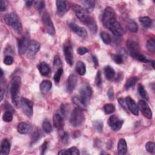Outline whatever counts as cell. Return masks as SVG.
I'll return each mask as SVG.
<instances>
[{
    "instance_id": "1",
    "label": "cell",
    "mask_w": 155,
    "mask_h": 155,
    "mask_svg": "<svg viewBox=\"0 0 155 155\" xmlns=\"http://www.w3.org/2000/svg\"><path fill=\"white\" fill-rule=\"evenodd\" d=\"M21 85V78L19 76H15L12 79L10 86L9 90L12 97V101L13 105L16 107H19L21 105V102H19V92Z\"/></svg>"
},
{
    "instance_id": "2",
    "label": "cell",
    "mask_w": 155,
    "mask_h": 155,
    "mask_svg": "<svg viewBox=\"0 0 155 155\" xmlns=\"http://www.w3.org/2000/svg\"><path fill=\"white\" fill-rule=\"evenodd\" d=\"M4 19L5 22L9 26H10L13 30L18 34H21L22 31V27L21 21L16 13L12 12L10 13L6 14Z\"/></svg>"
},
{
    "instance_id": "3",
    "label": "cell",
    "mask_w": 155,
    "mask_h": 155,
    "mask_svg": "<svg viewBox=\"0 0 155 155\" xmlns=\"http://www.w3.org/2000/svg\"><path fill=\"white\" fill-rule=\"evenodd\" d=\"M85 120V114L83 110L77 107L71 112L70 115V122L72 127H77L81 125Z\"/></svg>"
},
{
    "instance_id": "4",
    "label": "cell",
    "mask_w": 155,
    "mask_h": 155,
    "mask_svg": "<svg viewBox=\"0 0 155 155\" xmlns=\"http://www.w3.org/2000/svg\"><path fill=\"white\" fill-rule=\"evenodd\" d=\"M115 21H116V13L114 9L110 7H107L104 10L102 15V23L104 26L108 29Z\"/></svg>"
},
{
    "instance_id": "5",
    "label": "cell",
    "mask_w": 155,
    "mask_h": 155,
    "mask_svg": "<svg viewBox=\"0 0 155 155\" xmlns=\"http://www.w3.org/2000/svg\"><path fill=\"white\" fill-rule=\"evenodd\" d=\"M72 8L74 11L76 17L83 23L85 24L88 21L91 16H90L87 10H86L84 8L82 7L79 5L73 4L72 5Z\"/></svg>"
},
{
    "instance_id": "6",
    "label": "cell",
    "mask_w": 155,
    "mask_h": 155,
    "mask_svg": "<svg viewBox=\"0 0 155 155\" xmlns=\"http://www.w3.org/2000/svg\"><path fill=\"white\" fill-rule=\"evenodd\" d=\"M80 98L83 102L87 105L89 102L92 95V89L88 83H84L79 90Z\"/></svg>"
},
{
    "instance_id": "7",
    "label": "cell",
    "mask_w": 155,
    "mask_h": 155,
    "mask_svg": "<svg viewBox=\"0 0 155 155\" xmlns=\"http://www.w3.org/2000/svg\"><path fill=\"white\" fill-rule=\"evenodd\" d=\"M42 20L47 32L50 35H54L55 33L54 27L51 19V18L47 12H44L43 13L42 16Z\"/></svg>"
},
{
    "instance_id": "8",
    "label": "cell",
    "mask_w": 155,
    "mask_h": 155,
    "mask_svg": "<svg viewBox=\"0 0 155 155\" xmlns=\"http://www.w3.org/2000/svg\"><path fill=\"white\" fill-rule=\"evenodd\" d=\"M30 35L28 33H25L23 36L18 39V53L20 54H22L25 53L27 50L30 44Z\"/></svg>"
},
{
    "instance_id": "9",
    "label": "cell",
    "mask_w": 155,
    "mask_h": 155,
    "mask_svg": "<svg viewBox=\"0 0 155 155\" xmlns=\"http://www.w3.org/2000/svg\"><path fill=\"white\" fill-rule=\"evenodd\" d=\"M21 106L22 112L28 117L33 115V102L29 99L22 97L21 100Z\"/></svg>"
},
{
    "instance_id": "10",
    "label": "cell",
    "mask_w": 155,
    "mask_h": 155,
    "mask_svg": "<svg viewBox=\"0 0 155 155\" xmlns=\"http://www.w3.org/2000/svg\"><path fill=\"white\" fill-rule=\"evenodd\" d=\"M64 52L67 63L71 66L73 63V52L72 45L70 41H67V42L64 44Z\"/></svg>"
},
{
    "instance_id": "11",
    "label": "cell",
    "mask_w": 155,
    "mask_h": 155,
    "mask_svg": "<svg viewBox=\"0 0 155 155\" xmlns=\"http://www.w3.org/2000/svg\"><path fill=\"white\" fill-rule=\"evenodd\" d=\"M138 108L140 110L142 114L148 119L152 118V111L148 104L143 100H140L138 102Z\"/></svg>"
},
{
    "instance_id": "12",
    "label": "cell",
    "mask_w": 155,
    "mask_h": 155,
    "mask_svg": "<svg viewBox=\"0 0 155 155\" xmlns=\"http://www.w3.org/2000/svg\"><path fill=\"white\" fill-rule=\"evenodd\" d=\"M123 123V120L120 119L119 117L114 115L110 116L108 120V124L110 127L115 131H117L121 128Z\"/></svg>"
},
{
    "instance_id": "13",
    "label": "cell",
    "mask_w": 155,
    "mask_h": 155,
    "mask_svg": "<svg viewBox=\"0 0 155 155\" xmlns=\"http://www.w3.org/2000/svg\"><path fill=\"white\" fill-rule=\"evenodd\" d=\"M125 103L127 105V108L130 110V111L135 116H137L139 114V108L134 101L130 97L127 96L125 99Z\"/></svg>"
},
{
    "instance_id": "14",
    "label": "cell",
    "mask_w": 155,
    "mask_h": 155,
    "mask_svg": "<svg viewBox=\"0 0 155 155\" xmlns=\"http://www.w3.org/2000/svg\"><path fill=\"white\" fill-rule=\"evenodd\" d=\"M77 76L74 74H71L68 76L65 85L66 90L67 92L71 93L74 90L77 84Z\"/></svg>"
},
{
    "instance_id": "15",
    "label": "cell",
    "mask_w": 155,
    "mask_h": 155,
    "mask_svg": "<svg viewBox=\"0 0 155 155\" xmlns=\"http://www.w3.org/2000/svg\"><path fill=\"white\" fill-rule=\"evenodd\" d=\"M69 27L71 28V30L73 32H74L76 35H78L79 36L84 39L87 38L88 36L87 32L84 28L80 27L79 25H78L74 23H70L69 24Z\"/></svg>"
},
{
    "instance_id": "16",
    "label": "cell",
    "mask_w": 155,
    "mask_h": 155,
    "mask_svg": "<svg viewBox=\"0 0 155 155\" xmlns=\"http://www.w3.org/2000/svg\"><path fill=\"white\" fill-rule=\"evenodd\" d=\"M33 126L28 122H20L17 127L18 131L22 134H27L33 131Z\"/></svg>"
},
{
    "instance_id": "17",
    "label": "cell",
    "mask_w": 155,
    "mask_h": 155,
    "mask_svg": "<svg viewBox=\"0 0 155 155\" xmlns=\"http://www.w3.org/2000/svg\"><path fill=\"white\" fill-rule=\"evenodd\" d=\"M56 8H57V12L58 15H64L67 11L68 10L70 5L69 3L67 1H56Z\"/></svg>"
},
{
    "instance_id": "18",
    "label": "cell",
    "mask_w": 155,
    "mask_h": 155,
    "mask_svg": "<svg viewBox=\"0 0 155 155\" xmlns=\"http://www.w3.org/2000/svg\"><path fill=\"white\" fill-rule=\"evenodd\" d=\"M108 29L111 31L114 36L117 37L122 36L124 34V30L120 24L117 21L112 24Z\"/></svg>"
},
{
    "instance_id": "19",
    "label": "cell",
    "mask_w": 155,
    "mask_h": 155,
    "mask_svg": "<svg viewBox=\"0 0 155 155\" xmlns=\"http://www.w3.org/2000/svg\"><path fill=\"white\" fill-rule=\"evenodd\" d=\"M53 126L58 128L61 129L64 125V119L59 114H55L53 117Z\"/></svg>"
},
{
    "instance_id": "20",
    "label": "cell",
    "mask_w": 155,
    "mask_h": 155,
    "mask_svg": "<svg viewBox=\"0 0 155 155\" xmlns=\"http://www.w3.org/2000/svg\"><path fill=\"white\" fill-rule=\"evenodd\" d=\"M127 151V142L124 139H120L117 145V153L119 155H124Z\"/></svg>"
},
{
    "instance_id": "21",
    "label": "cell",
    "mask_w": 155,
    "mask_h": 155,
    "mask_svg": "<svg viewBox=\"0 0 155 155\" xmlns=\"http://www.w3.org/2000/svg\"><path fill=\"white\" fill-rule=\"evenodd\" d=\"M10 150V143L7 139H4L1 145V154L2 155H7Z\"/></svg>"
},
{
    "instance_id": "22",
    "label": "cell",
    "mask_w": 155,
    "mask_h": 155,
    "mask_svg": "<svg viewBox=\"0 0 155 155\" xmlns=\"http://www.w3.org/2000/svg\"><path fill=\"white\" fill-rule=\"evenodd\" d=\"M104 74L106 79H107L109 81L113 79L115 77V75H116L115 71L110 65H107L104 68Z\"/></svg>"
},
{
    "instance_id": "23",
    "label": "cell",
    "mask_w": 155,
    "mask_h": 155,
    "mask_svg": "<svg viewBox=\"0 0 155 155\" xmlns=\"http://www.w3.org/2000/svg\"><path fill=\"white\" fill-rule=\"evenodd\" d=\"M38 70L42 76H47L50 72V68L45 62H42L38 65Z\"/></svg>"
},
{
    "instance_id": "24",
    "label": "cell",
    "mask_w": 155,
    "mask_h": 155,
    "mask_svg": "<svg viewBox=\"0 0 155 155\" xmlns=\"http://www.w3.org/2000/svg\"><path fill=\"white\" fill-rule=\"evenodd\" d=\"M39 48H40V44L38 42L34 40H32L30 42L28 49L29 52L31 54H36L39 50Z\"/></svg>"
},
{
    "instance_id": "25",
    "label": "cell",
    "mask_w": 155,
    "mask_h": 155,
    "mask_svg": "<svg viewBox=\"0 0 155 155\" xmlns=\"http://www.w3.org/2000/svg\"><path fill=\"white\" fill-rule=\"evenodd\" d=\"M76 71L81 76H83L86 73V66L82 61H78L75 66Z\"/></svg>"
},
{
    "instance_id": "26",
    "label": "cell",
    "mask_w": 155,
    "mask_h": 155,
    "mask_svg": "<svg viewBox=\"0 0 155 155\" xmlns=\"http://www.w3.org/2000/svg\"><path fill=\"white\" fill-rule=\"evenodd\" d=\"M51 86H52V84L50 81H48V80L43 81L40 84V90L42 93L45 94L51 89Z\"/></svg>"
},
{
    "instance_id": "27",
    "label": "cell",
    "mask_w": 155,
    "mask_h": 155,
    "mask_svg": "<svg viewBox=\"0 0 155 155\" xmlns=\"http://www.w3.org/2000/svg\"><path fill=\"white\" fill-rule=\"evenodd\" d=\"M127 47L130 50V52H136L138 51L139 48V44L134 40L133 39H129L127 41Z\"/></svg>"
},
{
    "instance_id": "28",
    "label": "cell",
    "mask_w": 155,
    "mask_h": 155,
    "mask_svg": "<svg viewBox=\"0 0 155 155\" xmlns=\"http://www.w3.org/2000/svg\"><path fill=\"white\" fill-rule=\"evenodd\" d=\"M85 25H87V27H88L89 30L91 33H93V34H95L96 33L97 30V27L96 21L93 17L90 18V19L88 20V21L87 22Z\"/></svg>"
},
{
    "instance_id": "29",
    "label": "cell",
    "mask_w": 155,
    "mask_h": 155,
    "mask_svg": "<svg viewBox=\"0 0 155 155\" xmlns=\"http://www.w3.org/2000/svg\"><path fill=\"white\" fill-rule=\"evenodd\" d=\"M80 154L79 151L78 149L75 147H72L67 150H61L58 154H74V155H79Z\"/></svg>"
},
{
    "instance_id": "30",
    "label": "cell",
    "mask_w": 155,
    "mask_h": 155,
    "mask_svg": "<svg viewBox=\"0 0 155 155\" xmlns=\"http://www.w3.org/2000/svg\"><path fill=\"white\" fill-rule=\"evenodd\" d=\"M130 54L134 58L136 59V60L139 61H140V62H150V61L148 60L147 59V58L143 55L142 54L139 53L138 51H136V52H130Z\"/></svg>"
},
{
    "instance_id": "31",
    "label": "cell",
    "mask_w": 155,
    "mask_h": 155,
    "mask_svg": "<svg viewBox=\"0 0 155 155\" xmlns=\"http://www.w3.org/2000/svg\"><path fill=\"white\" fill-rule=\"evenodd\" d=\"M139 22L140 24L146 28H150L153 25L152 20L148 16H143L139 18Z\"/></svg>"
},
{
    "instance_id": "32",
    "label": "cell",
    "mask_w": 155,
    "mask_h": 155,
    "mask_svg": "<svg viewBox=\"0 0 155 155\" xmlns=\"http://www.w3.org/2000/svg\"><path fill=\"white\" fill-rule=\"evenodd\" d=\"M127 28L128 29V30H130V31L133 32V33H136L138 30V25H137V23L133 19L128 20V21L127 22Z\"/></svg>"
},
{
    "instance_id": "33",
    "label": "cell",
    "mask_w": 155,
    "mask_h": 155,
    "mask_svg": "<svg viewBox=\"0 0 155 155\" xmlns=\"http://www.w3.org/2000/svg\"><path fill=\"white\" fill-rule=\"evenodd\" d=\"M82 3L84 4L85 9L88 11H92L95 5V1L93 0H85L82 1Z\"/></svg>"
},
{
    "instance_id": "34",
    "label": "cell",
    "mask_w": 155,
    "mask_h": 155,
    "mask_svg": "<svg viewBox=\"0 0 155 155\" xmlns=\"http://www.w3.org/2000/svg\"><path fill=\"white\" fill-rule=\"evenodd\" d=\"M137 81H138V78L136 76H133L128 78L125 84V87L126 89H129L133 87L136 84Z\"/></svg>"
},
{
    "instance_id": "35",
    "label": "cell",
    "mask_w": 155,
    "mask_h": 155,
    "mask_svg": "<svg viewBox=\"0 0 155 155\" xmlns=\"http://www.w3.org/2000/svg\"><path fill=\"white\" fill-rule=\"evenodd\" d=\"M42 129L46 133H50L52 131V126L48 119H45L42 122Z\"/></svg>"
},
{
    "instance_id": "36",
    "label": "cell",
    "mask_w": 155,
    "mask_h": 155,
    "mask_svg": "<svg viewBox=\"0 0 155 155\" xmlns=\"http://www.w3.org/2000/svg\"><path fill=\"white\" fill-rule=\"evenodd\" d=\"M137 90H138L139 94H140V96L142 97H143V99H145L146 100L148 99V94L146 90L144 88L142 84H138Z\"/></svg>"
},
{
    "instance_id": "37",
    "label": "cell",
    "mask_w": 155,
    "mask_h": 155,
    "mask_svg": "<svg viewBox=\"0 0 155 155\" xmlns=\"http://www.w3.org/2000/svg\"><path fill=\"white\" fill-rule=\"evenodd\" d=\"M146 47L147 50L153 53L155 51V41L154 38H151L148 40L146 44Z\"/></svg>"
},
{
    "instance_id": "38",
    "label": "cell",
    "mask_w": 155,
    "mask_h": 155,
    "mask_svg": "<svg viewBox=\"0 0 155 155\" xmlns=\"http://www.w3.org/2000/svg\"><path fill=\"white\" fill-rule=\"evenodd\" d=\"M101 39L102 40V41L104 42V43H105L107 45H109L111 43V37L110 36V35L108 33H107L105 31H102L100 34Z\"/></svg>"
},
{
    "instance_id": "39",
    "label": "cell",
    "mask_w": 155,
    "mask_h": 155,
    "mask_svg": "<svg viewBox=\"0 0 155 155\" xmlns=\"http://www.w3.org/2000/svg\"><path fill=\"white\" fill-rule=\"evenodd\" d=\"M72 101L79 108L84 110L85 109V108L86 107V105L83 102V101L81 99L80 97H76V96H74L73 99H72Z\"/></svg>"
},
{
    "instance_id": "40",
    "label": "cell",
    "mask_w": 155,
    "mask_h": 155,
    "mask_svg": "<svg viewBox=\"0 0 155 155\" xmlns=\"http://www.w3.org/2000/svg\"><path fill=\"white\" fill-rule=\"evenodd\" d=\"M94 129L98 133H102L103 130V122L101 120H94L93 122Z\"/></svg>"
},
{
    "instance_id": "41",
    "label": "cell",
    "mask_w": 155,
    "mask_h": 155,
    "mask_svg": "<svg viewBox=\"0 0 155 155\" xmlns=\"http://www.w3.org/2000/svg\"><path fill=\"white\" fill-rule=\"evenodd\" d=\"M104 110L105 114H109L115 111V107L113 104H107L104 106Z\"/></svg>"
},
{
    "instance_id": "42",
    "label": "cell",
    "mask_w": 155,
    "mask_h": 155,
    "mask_svg": "<svg viewBox=\"0 0 155 155\" xmlns=\"http://www.w3.org/2000/svg\"><path fill=\"white\" fill-rule=\"evenodd\" d=\"M62 73H63V69L62 68H58L57 70V71H56L53 78H54V81L56 84H58L59 82L60 79H61V77Z\"/></svg>"
},
{
    "instance_id": "43",
    "label": "cell",
    "mask_w": 155,
    "mask_h": 155,
    "mask_svg": "<svg viewBox=\"0 0 155 155\" xmlns=\"http://www.w3.org/2000/svg\"><path fill=\"white\" fill-rule=\"evenodd\" d=\"M145 148L147 151L151 153H154L155 152V144L153 142H148L145 145Z\"/></svg>"
},
{
    "instance_id": "44",
    "label": "cell",
    "mask_w": 155,
    "mask_h": 155,
    "mask_svg": "<svg viewBox=\"0 0 155 155\" xmlns=\"http://www.w3.org/2000/svg\"><path fill=\"white\" fill-rule=\"evenodd\" d=\"M2 119L4 120V121L6 122H11L13 119V114L10 111H6L4 113L3 116H2Z\"/></svg>"
},
{
    "instance_id": "45",
    "label": "cell",
    "mask_w": 155,
    "mask_h": 155,
    "mask_svg": "<svg viewBox=\"0 0 155 155\" xmlns=\"http://www.w3.org/2000/svg\"><path fill=\"white\" fill-rule=\"evenodd\" d=\"M113 60L117 64L123 63V57L120 54H115L112 55Z\"/></svg>"
},
{
    "instance_id": "46",
    "label": "cell",
    "mask_w": 155,
    "mask_h": 155,
    "mask_svg": "<svg viewBox=\"0 0 155 155\" xmlns=\"http://www.w3.org/2000/svg\"><path fill=\"white\" fill-rule=\"evenodd\" d=\"M36 8L39 11H42L45 8V2L43 1H38L35 2Z\"/></svg>"
},
{
    "instance_id": "47",
    "label": "cell",
    "mask_w": 155,
    "mask_h": 155,
    "mask_svg": "<svg viewBox=\"0 0 155 155\" xmlns=\"http://www.w3.org/2000/svg\"><path fill=\"white\" fill-rule=\"evenodd\" d=\"M95 84L97 87H99L102 84V78H101V74L100 71H98L96 74V78H95Z\"/></svg>"
},
{
    "instance_id": "48",
    "label": "cell",
    "mask_w": 155,
    "mask_h": 155,
    "mask_svg": "<svg viewBox=\"0 0 155 155\" xmlns=\"http://www.w3.org/2000/svg\"><path fill=\"white\" fill-rule=\"evenodd\" d=\"M41 132L39 131V130H37L36 131H35L32 137V139H31L32 143H35L36 141H38L41 138Z\"/></svg>"
},
{
    "instance_id": "49",
    "label": "cell",
    "mask_w": 155,
    "mask_h": 155,
    "mask_svg": "<svg viewBox=\"0 0 155 155\" xmlns=\"http://www.w3.org/2000/svg\"><path fill=\"white\" fill-rule=\"evenodd\" d=\"M13 62V58L10 55L6 56L4 59V63L7 65H12Z\"/></svg>"
},
{
    "instance_id": "50",
    "label": "cell",
    "mask_w": 155,
    "mask_h": 155,
    "mask_svg": "<svg viewBox=\"0 0 155 155\" xmlns=\"http://www.w3.org/2000/svg\"><path fill=\"white\" fill-rule=\"evenodd\" d=\"M77 52L80 55H84L86 53L88 52V49L85 47H81L77 49Z\"/></svg>"
},
{
    "instance_id": "51",
    "label": "cell",
    "mask_w": 155,
    "mask_h": 155,
    "mask_svg": "<svg viewBox=\"0 0 155 155\" xmlns=\"http://www.w3.org/2000/svg\"><path fill=\"white\" fill-rule=\"evenodd\" d=\"M107 96L109 98L110 100L113 101L114 98V91H113V88L112 87L110 88L108 91H107Z\"/></svg>"
},
{
    "instance_id": "52",
    "label": "cell",
    "mask_w": 155,
    "mask_h": 155,
    "mask_svg": "<svg viewBox=\"0 0 155 155\" xmlns=\"http://www.w3.org/2000/svg\"><path fill=\"white\" fill-rule=\"evenodd\" d=\"M7 7V2L5 1L2 0L0 3V11L3 12L4 11Z\"/></svg>"
},
{
    "instance_id": "53",
    "label": "cell",
    "mask_w": 155,
    "mask_h": 155,
    "mask_svg": "<svg viewBox=\"0 0 155 155\" xmlns=\"http://www.w3.org/2000/svg\"><path fill=\"white\" fill-rule=\"evenodd\" d=\"M61 61L59 58V56L58 55H56L54 57V61H53L54 65H55V66L59 65L61 64Z\"/></svg>"
},
{
    "instance_id": "54",
    "label": "cell",
    "mask_w": 155,
    "mask_h": 155,
    "mask_svg": "<svg viewBox=\"0 0 155 155\" xmlns=\"http://www.w3.org/2000/svg\"><path fill=\"white\" fill-rule=\"evenodd\" d=\"M118 102H119V104L122 106V108H124V109H125L127 108L125 101L124 99H123V98H119L118 99Z\"/></svg>"
},
{
    "instance_id": "55",
    "label": "cell",
    "mask_w": 155,
    "mask_h": 155,
    "mask_svg": "<svg viewBox=\"0 0 155 155\" xmlns=\"http://www.w3.org/2000/svg\"><path fill=\"white\" fill-rule=\"evenodd\" d=\"M47 145H48V143L47 141L44 142V143L42 144V147H41V154H43L45 153L47 148Z\"/></svg>"
},
{
    "instance_id": "56",
    "label": "cell",
    "mask_w": 155,
    "mask_h": 155,
    "mask_svg": "<svg viewBox=\"0 0 155 155\" xmlns=\"http://www.w3.org/2000/svg\"><path fill=\"white\" fill-rule=\"evenodd\" d=\"M92 59H93V63L94 64V67H97L99 65V63H98V59L97 58V57L94 55H93L92 56Z\"/></svg>"
},
{
    "instance_id": "57",
    "label": "cell",
    "mask_w": 155,
    "mask_h": 155,
    "mask_svg": "<svg viewBox=\"0 0 155 155\" xmlns=\"http://www.w3.org/2000/svg\"><path fill=\"white\" fill-rule=\"evenodd\" d=\"M68 140V134L67 133H64L63 134V136H62V142L64 143H65L67 142V140Z\"/></svg>"
},
{
    "instance_id": "58",
    "label": "cell",
    "mask_w": 155,
    "mask_h": 155,
    "mask_svg": "<svg viewBox=\"0 0 155 155\" xmlns=\"http://www.w3.org/2000/svg\"><path fill=\"white\" fill-rule=\"evenodd\" d=\"M33 2H34L32 1H26V2H25V5H26L27 7H31V6L33 5Z\"/></svg>"
},
{
    "instance_id": "59",
    "label": "cell",
    "mask_w": 155,
    "mask_h": 155,
    "mask_svg": "<svg viewBox=\"0 0 155 155\" xmlns=\"http://www.w3.org/2000/svg\"><path fill=\"white\" fill-rule=\"evenodd\" d=\"M3 97H4V90L2 89H1V99H0L1 101H2Z\"/></svg>"
}]
</instances>
